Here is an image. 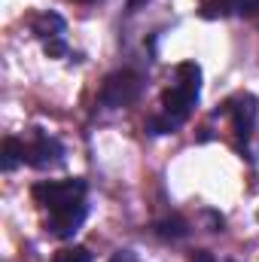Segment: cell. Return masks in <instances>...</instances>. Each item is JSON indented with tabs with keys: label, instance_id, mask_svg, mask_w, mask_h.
<instances>
[{
	"label": "cell",
	"instance_id": "cell-1",
	"mask_svg": "<svg viewBox=\"0 0 259 262\" xmlns=\"http://www.w3.org/2000/svg\"><path fill=\"white\" fill-rule=\"evenodd\" d=\"M143 92V76L137 70H116L104 79L101 92H98V101L110 110H119V107H128L140 98Z\"/></svg>",
	"mask_w": 259,
	"mask_h": 262
},
{
	"label": "cell",
	"instance_id": "cell-8",
	"mask_svg": "<svg viewBox=\"0 0 259 262\" xmlns=\"http://www.w3.org/2000/svg\"><path fill=\"white\" fill-rule=\"evenodd\" d=\"M31 31H34L43 43H46V40H55V37L64 34V18H61L58 12H40V15L31 18Z\"/></svg>",
	"mask_w": 259,
	"mask_h": 262
},
{
	"label": "cell",
	"instance_id": "cell-6",
	"mask_svg": "<svg viewBox=\"0 0 259 262\" xmlns=\"http://www.w3.org/2000/svg\"><path fill=\"white\" fill-rule=\"evenodd\" d=\"M259 0H204L201 3V18H226V15H256Z\"/></svg>",
	"mask_w": 259,
	"mask_h": 262
},
{
	"label": "cell",
	"instance_id": "cell-12",
	"mask_svg": "<svg viewBox=\"0 0 259 262\" xmlns=\"http://www.w3.org/2000/svg\"><path fill=\"white\" fill-rule=\"evenodd\" d=\"M186 119H180V116H174V113H159V116H153L149 122H146V131L149 134H174V131L180 128Z\"/></svg>",
	"mask_w": 259,
	"mask_h": 262
},
{
	"label": "cell",
	"instance_id": "cell-14",
	"mask_svg": "<svg viewBox=\"0 0 259 262\" xmlns=\"http://www.w3.org/2000/svg\"><path fill=\"white\" fill-rule=\"evenodd\" d=\"M43 49H46V55H49V58H61V55H67V43H64V37L46 40V43H43Z\"/></svg>",
	"mask_w": 259,
	"mask_h": 262
},
{
	"label": "cell",
	"instance_id": "cell-15",
	"mask_svg": "<svg viewBox=\"0 0 259 262\" xmlns=\"http://www.w3.org/2000/svg\"><path fill=\"white\" fill-rule=\"evenodd\" d=\"M110 262H137V256L131 253V250H119V253H113Z\"/></svg>",
	"mask_w": 259,
	"mask_h": 262
},
{
	"label": "cell",
	"instance_id": "cell-13",
	"mask_svg": "<svg viewBox=\"0 0 259 262\" xmlns=\"http://www.w3.org/2000/svg\"><path fill=\"white\" fill-rule=\"evenodd\" d=\"M52 262H92V253L85 247H64V250L55 253Z\"/></svg>",
	"mask_w": 259,
	"mask_h": 262
},
{
	"label": "cell",
	"instance_id": "cell-9",
	"mask_svg": "<svg viewBox=\"0 0 259 262\" xmlns=\"http://www.w3.org/2000/svg\"><path fill=\"white\" fill-rule=\"evenodd\" d=\"M153 232H156L162 241H180V238H186V235H189V223H186L180 213H174V216L159 220V223L153 226Z\"/></svg>",
	"mask_w": 259,
	"mask_h": 262
},
{
	"label": "cell",
	"instance_id": "cell-5",
	"mask_svg": "<svg viewBox=\"0 0 259 262\" xmlns=\"http://www.w3.org/2000/svg\"><path fill=\"white\" fill-rule=\"evenodd\" d=\"M85 216H89V204L85 201H76V204H70V207H61V210H49V216H46V232L52 235V238H73L76 232H79V226L85 223Z\"/></svg>",
	"mask_w": 259,
	"mask_h": 262
},
{
	"label": "cell",
	"instance_id": "cell-3",
	"mask_svg": "<svg viewBox=\"0 0 259 262\" xmlns=\"http://www.w3.org/2000/svg\"><path fill=\"white\" fill-rule=\"evenodd\" d=\"M256 113H259V101L256 95L244 92L232 101H226L220 110H213V116H232V131L241 143H247L253 137V125H256Z\"/></svg>",
	"mask_w": 259,
	"mask_h": 262
},
{
	"label": "cell",
	"instance_id": "cell-11",
	"mask_svg": "<svg viewBox=\"0 0 259 262\" xmlns=\"http://www.w3.org/2000/svg\"><path fill=\"white\" fill-rule=\"evenodd\" d=\"M177 85L201 95V67L195 64V61H183V64L177 67Z\"/></svg>",
	"mask_w": 259,
	"mask_h": 262
},
{
	"label": "cell",
	"instance_id": "cell-17",
	"mask_svg": "<svg viewBox=\"0 0 259 262\" xmlns=\"http://www.w3.org/2000/svg\"><path fill=\"white\" fill-rule=\"evenodd\" d=\"M79 3H89V0H79Z\"/></svg>",
	"mask_w": 259,
	"mask_h": 262
},
{
	"label": "cell",
	"instance_id": "cell-10",
	"mask_svg": "<svg viewBox=\"0 0 259 262\" xmlns=\"http://www.w3.org/2000/svg\"><path fill=\"white\" fill-rule=\"evenodd\" d=\"M21 162H25V143H21L18 137H6L3 146H0V168L9 174V171H15Z\"/></svg>",
	"mask_w": 259,
	"mask_h": 262
},
{
	"label": "cell",
	"instance_id": "cell-7",
	"mask_svg": "<svg viewBox=\"0 0 259 262\" xmlns=\"http://www.w3.org/2000/svg\"><path fill=\"white\" fill-rule=\"evenodd\" d=\"M195 104H198V92H189V89H183V85H177V82L162 95V110H165V113H174V116H180V119H189V113H192Z\"/></svg>",
	"mask_w": 259,
	"mask_h": 262
},
{
	"label": "cell",
	"instance_id": "cell-2",
	"mask_svg": "<svg viewBox=\"0 0 259 262\" xmlns=\"http://www.w3.org/2000/svg\"><path fill=\"white\" fill-rule=\"evenodd\" d=\"M34 198L37 204H43L46 210H61V207H70L76 201H85V180L82 177H70V180H46V183H37L34 189Z\"/></svg>",
	"mask_w": 259,
	"mask_h": 262
},
{
	"label": "cell",
	"instance_id": "cell-16",
	"mask_svg": "<svg viewBox=\"0 0 259 262\" xmlns=\"http://www.w3.org/2000/svg\"><path fill=\"white\" fill-rule=\"evenodd\" d=\"M189 262H217V259H213V253H207V250H195L192 256H189Z\"/></svg>",
	"mask_w": 259,
	"mask_h": 262
},
{
	"label": "cell",
	"instance_id": "cell-4",
	"mask_svg": "<svg viewBox=\"0 0 259 262\" xmlns=\"http://www.w3.org/2000/svg\"><path fill=\"white\" fill-rule=\"evenodd\" d=\"M61 159H64V146H61L58 137H52V134H46L40 128L31 131V140L25 143V165L37 168V171H46V168L61 165Z\"/></svg>",
	"mask_w": 259,
	"mask_h": 262
}]
</instances>
